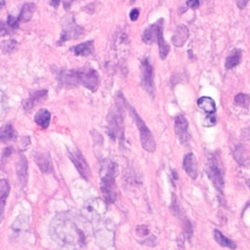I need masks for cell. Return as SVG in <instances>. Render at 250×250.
<instances>
[{
  "instance_id": "1",
  "label": "cell",
  "mask_w": 250,
  "mask_h": 250,
  "mask_svg": "<svg viewBox=\"0 0 250 250\" xmlns=\"http://www.w3.org/2000/svg\"><path fill=\"white\" fill-rule=\"evenodd\" d=\"M93 228L83 215L72 211L57 214L50 224V235L61 246L82 250L87 246Z\"/></svg>"
},
{
  "instance_id": "2",
  "label": "cell",
  "mask_w": 250,
  "mask_h": 250,
  "mask_svg": "<svg viewBox=\"0 0 250 250\" xmlns=\"http://www.w3.org/2000/svg\"><path fill=\"white\" fill-rule=\"evenodd\" d=\"M101 190L106 203H113L117 198V187L115 177L117 175L116 163L109 159H104L101 164Z\"/></svg>"
},
{
  "instance_id": "3",
  "label": "cell",
  "mask_w": 250,
  "mask_h": 250,
  "mask_svg": "<svg viewBox=\"0 0 250 250\" xmlns=\"http://www.w3.org/2000/svg\"><path fill=\"white\" fill-rule=\"evenodd\" d=\"M163 26L164 20L161 18L147 26L143 33V41L146 44L157 43L159 49V58L161 60H165L170 51V47L163 37Z\"/></svg>"
},
{
  "instance_id": "4",
  "label": "cell",
  "mask_w": 250,
  "mask_h": 250,
  "mask_svg": "<svg viewBox=\"0 0 250 250\" xmlns=\"http://www.w3.org/2000/svg\"><path fill=\"white\" fill-rule=\"evenodd\" d=\"M118 97L119 101L116 103V105L110 111L107 117V133L112 140H115L116 138L123 140V107L125 106L126 100L122 94Z\"/></svg>"
},
{
  "instance_id": "5",
  "label": "cell",
  "mask_w": 250,
  "mask_h": 250,
  "mask_svg": "<svg viewBox=\"0 0 250 250\" xmlns=\"http://www.w3.org/2000/svg\"><path fill=\"white\" fill-rule=\"evenodd\" d=\"M125 106L129 109V111H130L131 115L133 116L135 123L139 129L140 139H141V144H142L143 148L148 152H153L156 148V144H155L154 138H153L150 130L148 129V127L146 126L145 121L140 117V115L138 114L136 109L134 107H132L127 103V101L125 102Z\"/></svg>"
},
{
  "instance_id": "6",
  "label": "cell",
  "mask_w": 250,
  "mask_h": 250,
  "mask_svg": "<svg viewBox=\"0 0 250 250\" xmlns=\"http://www.w3.org/2000/svg\"><path fill=\"white\" fill-rule=\"evenodd\" d=\"M206 173L208 175V178L212 182L213 186L215 188L223 194L224 192V187H225V182H224V173L221 168V165L215 155H210L208 157V162H207V167H206Z\"/></svg>"
},
{
  "instance_id": "7",
  "label": "cell",
  "mask_w": 250,
  "mask_h": 250,
  "mask_svg": "<svg viewBox=\"0 0 250 250\" xmlns=\"http://www.w3.org/2000/svg\"><path fill=\"white\" fill-rule=\"evenodd\" d=\"M141 82L144 90L153 97L155 93L153 68L147 58H144L141 62Z\"/></svg>"
},
{
  "instance_id": "8",
  "label": "cell",
  "mask_w": 250,
  "mask_h": 250,
  "mask_svg": "<svg viewBox=\"0 0 250 250\" xmlns=\"http://www.w3.org/2000/svg\"><path fill=\"white\" fill-rule=\"evenodd\" d=\"M83 30H84V28L82 26L78 25L72 17L66 19V21L63 23L62 30L60 39L58 41V44L62 45L65 41H69V40L78 38L80 35L83 34Z\"/></svg>"
},
{
  "instance_id": "9",
  "label": "cell",
  "mask_w": 250,
  "mask_h": 250,
  "mask_svg": "<svg viewBox=\"0 0 250 250\" xmlns=\"http://www.w3.org/2000/svg\"><path fill=\"white\" fill-rule=\"evenodd\" d=\"M67 154H68V157L70 158V160L72 161V163L74 164V166L76 167L77 171L81 175V177L84 180L88 181L91 177V169H90L87 161L85 160L83 154L81 153V151L77 147L68 148Z\"/></svg>"
},
{
  "instance_id": "10",
  "label": "cell",
  "mask_w": 250,
  "mask_h": 250,
  "mask_svg": "<svg viewBox=\"0 0 250 250\" xmlns=\"http://www.w3.org/2000/svg\"><path fill=\"white\" fill-rule=\"evenodd\" d=\"M78 74L80 84L92 92L97 91L100 84V75L96 69L91 67L78 69Z\"/></svg>"
},
{
  "instance_id": "11",
  "label": "cell",
  "mask_w": 250,
  "mask_h": 250,
  "mask_svg": "<svg viewBox=\"0 0 250 250\" xmlns=\"http://www.w3.org/2000/svg\"><path fill=\"white\" fill-rule=\"evenodd\" d=\"M84 211L90 215V217L96 221L106 212V202L101 198H92L88 200L84 205Z\"/></svg>"
},
{
  "instance_id": "12",
  "label": "cell",
  "mask_w": 250,
  "mask_h": 250,
  "mask_svg": "<svg viewBox=\"0 0 250 250\" xmlns=\"http://www.w3.org/2000/svg\"><path fill=\"white\" fill-rule=\"evenodd\" d=\"M97 229L94 231V233L97 236V241L101 244L104 243V246H105V239L107 246L110 245L113 241V225H108L107 222H98L97 221Z\"/></svg>"
},
{
  "instance_id": "13",
  "label": "cell",
  "mask_w": 250,
  "mask_h": 250,
  "mask_svg": "<svg viewBox=\"0 0 250 250\" xmlns=\"http://www.w3.org/2000/svg\"><path fill=\"white\" fill-rule=\"evenodd\" d=\"M57 77L61 87L73 88L80 84L78 69H62L58 72Z\"/></svg>"
},
{
  "instance_id": "14",
  "label": "cell",
  "mask_w": 250,
  "mask_h": 250,
  "mask_svg": "<svg viewBox=\"0 0 250 250\" xmlns=\"http://www.w3.org/2000/svg\"><path fill=\"white\" fill-rule=\"evenodd\" d=\"M47 95H48V91L45 89L31 93L29 98L22 102V106H23L24 110L25 111L31 110L36 104L43 102L47 98Z\"/></svg>"
},
{
  "instance_id": "15",
  "label": "cell",
  "mask_w": 250,
  "mask_h": 250,
  "mask_svg": "<svg viewBox=\"0 0 250 250\" xmlns=\"http://www.w3.org/2000/svg\"><path fill=\"white\" fill-rule=\"evenodd\" d=\"M175 132L177 134V136L179 137L180 141L182 143H185L188 140V123L187 118L182 115L179 114L175 117Z\"/></svg>"
},
{
  "instance_id": "16",
  "label": "cell",
  "mask_w": 250,
  "mask_h": 250,
  "mask_svg": "<svg viewBox=\"0 0 250 250\" xmlns=\"http://www.w3.org/2000/svg\"><path fill=\"white\" fill-rule=\"evenodd\" d=\"M34 160L42 173H49L52 168V160L47 151H36L34 153Z\"/></svg>"
},
{
  "instance_id": "17",
  "label": "cell",
  "mask_w": 250,
  "mask_h": 250,
  "mask_svg": "<svg viewBox=\"0 0 250 250\" xmlns=\"http://www.w3.org/2000/svg\"><path fill=\"white\" fill-rule=\"evenodd\" d=\"M183 168L186 173L192 179L195 180L197 178V165L196 158L193 153L189 152L185 155L183 160Z\"/></svg>"
},
{
  "instance_id": "18",
  "label": "cell",
  "mask_w": 250,
  "mask_h": 250,
  "mask_svg": "<svg viewBox=\"0 0 250 250\" xmlns=\"http://www.w3.org/2000/svg\"><path fill=\"white\" fill-rule=\"evenodd\" d=\"M27 159L23 154H20L17 164H16V173L19 179V182L21 186H24L27 181Z\"/></svg>"
},
{
  "instance_id": "19",
  "label": "cell",
  "mask_w": 250,
  "mask_h": 250,
  "mask_svg": "<svg viewBox=\"0 0 250 250\" xmlns=\"http://www.w3.org/2000/svg\"><path fill=\"white\" fill-rule=\"evenodd\" d=\"M10 193V185L6 179H0V223L4 218L5 205Z\"/></svg>"
},
{
  "instance_id": "20",
  "label": "cell",
  "mask_w": 250,
  "mask_h": 250,
  "mask_svg": "<svg viewBox=\"0 0 250 250\" xmlns=\"http://www.w3.org/2000/svg\"><path fill=\"white\" fill-rule=\"evenodd\" d=\"M188 37V29L186 25L177 26L174 35L172 36V43L175 47H182Z\"/></svg>"
},
{
  "instance_id": "21",
  "label": "cell",
  "mask_w": 250,
  "mask_h": 250,
  "mask_svg": "<svg viewBox=\"0 0 250 250\" xmlns=\"http://www.w3.org/2000/svg\"><path fill=\"white\" fill-rule=\"evenodd\" d=\"M70 51L74 53L76 56H81V57H87L91 55L94 52V41L89 40L83 43H80L78 45L72 46L70 48Z\"/></svg>"
},
{
  "instance_id": "22",
  "label": "cell",
  "mask_w": 250,
  "mask_h": 250,
  "mask_svg": "<svg viewBox=\"0 0 250 250\" xmlns=\"http://www.w3.org/2000/svg\"><path fill=\"white\" fill-rule=\"evenodd\" d=\"M29 228V220L26 215H20L11 226L13 233L19 235L20 233L26 231Z\"/></svg>"
},
{
  "instance_id": "23",
  "label": "cell",
  "mask_w": 250,
  "mask_h": 250,
  "mask_svg": "<svg viewBox=\"0 0 250 250\" xmlns=\"http://www.w3.org/2000/svg\"><path fill=\"white\" fill-rule=\"evenodd\" d=\"M34 122L43 129L47 128L51 122V112L47 108L39 109L34 115Z\"/></svg>"
},
{
  "instance_id": "24",
  "label": "cell",
  "mask_w": 250,
  "mask_h": 250,
  "mask_svg": "<svg viewBox=\"0 0 250 250\" xmlns=\"http://www.w3.org/2000/svg\"><path fill=\"white\" fill-rule=\"evenodd\" d=\"M36 10V5L34 3H25L21 7V10L19 14V17L17 18L19 22H26L28 21L31 18L33 13Z\"/></svg>"
},
{
  "instance_id": "25",
  "label": "cell",
  "mask_w": 250,
  "mask_h": 250,
  "mask_svg": "<svg viewBox=\"0 0 250 250\" xmlns=\"http://www.w3.org/2000/svg\"><path fill=\"white\" fill-rule=\"evenodd\" d=\"M197 105L199 108H201L206 113H215L216 111V104L215 101L207 96L200 97L197 100Z\"/></svg>"
},
{
  "instance_id": "26",
  "label": "cell",
  "mask_w": 250,
  "mask_h": 250,
  "mask_svg": "<svg viewBox=\"0 0 250 250\" xmlns=\"http://www.w3.org/2000/svg\"><path fill=\"white\" fill-rule=\"evenodd\" d=\"M242 59V52L239 49H235L234 51H232L226 59V62H225V67L227 69H231L233 67H235L236 65H238L241 62Z\"/></svg>"
},
{
  "instance_id": "27",
  "label": "cell",
  "mask_w": 250,
  "mask_h": 250,
  "mask_svg": "<svg viewBox=\"0 0 250 250\" xmlns=\"http://www.w3.org/2000/svg\"><path fill=\"white\" fill-rule=\"evenodd\" d=\"M213 235H214V239L217 241V243L223 247H228L229 249H235L236 248V244L229 238H228L227 236H225L219 229H214L213 230Z\"/></svg>"
},
{
  "instance_id": "28",
  "label": "cell",
  "mask_w": 250,
  "mask_h": 250,
  "mask_svg": "<svg viewBox=\"0 0 250 250\" xmlns=\"http://www.w3.org/2000/svg\"><path fill=\"white\" fill-rule=\"evenodd\" d=\"M17 137L16 131L11 123H7L6 125L0 128V142H8L15 140Z\"/></svg>"
},
{
  "instance_id": "29",
  "label": "cell",
  "mask_w": 250,
  "mask_h": 250,
  "mask_svg": "<svg viewBox=\"0 0 250 250\" xmlns=\"http://www.w3.org/2000/svg\"><path fill=\"white\" fill-rule=\"evenodd\" d=\"M9 104H8V99L7 96L3 91L0 90V121H2L8 112Z\"/></svg>"
},
{
  "instance_id": "30",
  "label": "cell",
  "mask_w": 250,
  "mask_h": 250,
  "mask_svg": "<svg viewBox=\"0 0 250 250\" xmlns=\"http://www.w3.org/2000/svg\"><path fill=\"white\" fill-rule=\"evenodd\" d=\"M234 104L240 107L248 108L250 104V96L244 93H239L234 97Z\"/></svg>"
},
{
  "instance_id": "31",
  "label": "cell",
  "mask_w": 250,
  "mask_h": 250,
  "mask_svg": "<svg viewBox=\"0 0 250 250\" xmlns=\"http://www.w3.org/2000/svg\"><path fill=\"white\" fill-rule=\"evenodd\" d=\"M18 47V42L14 39H10L8 41H5L3 44H2V51L6 54H10L12 52H14Z\"/></svg>"
},
{
  "instance_id": "32",
  "label": "cell",
  "mask_w": 250,
  "mask_h": 250,
  "mask_svg": "<svg viewBox=\"0 0 250 250\" xmlns=\"http://www.w3.org/2000/svg\"><path fill=\"white\" fill-rule=\"evenodd\" d=\"M13 28L8 24L7 21H0V36H6L13 32Z\"/></svg>"
},
{
  "instance_id": "33",
  "label": "cell",
  "mask_w": 250,
  "mask_h": 250,
  "mask_svg": "<svg viewBox=\"0 0 250 250\" xmlns=\"http://www.w3.org/2000/svg\"><path fill=\"white\" fill-rule=\"evenodd\" d=\"M217 123V118H216V115L215 113H209L207 114V116L205 117L204 121H203V125L205 127H212V126H215Z\"/></svg>"
},
{
  "instance_id": "34",
  "label": "cell",
  "mask_w": 250,
  "mask_h": 250,
  "mask_svg": "<svg viewBox=\"0 0 250 250\" xmlns=\"http://www.w3.org/2000/svg\"><path fill=\"white\" fill-rule=\"evenodd\" d=\"M136 232L138 235L140 236H145V235H147L148 234V229L146 228V226H138L136 228Z\"/></svg>"
},
{
  "instance_id": "35",
  "label": "cell",
  "mask_w": 250,
  "mask_h": 250,
  "mask_svg": "<svg viewBox=\"0 0 250 250\" xmlns=\"http://www.w3.org/2000/svg\"><path fill=\"white\" fill-rule=\"evenodd\" d=\"M139 16H140V10H139L138 8H134L133 10H131V12H130V14H129V18H130V20L133 21H137L138 18H139Z\"/></svg>"
},
{
  "instance_id": "36",
  "label": "cell",
  "mask_w": 250,
  "mask_h": 250,
  "mask_svg": "<svg viewBox=\"0 0 250 250\" xmlns=\"http://www.w3.org/2000/svg\"><path fill=\"white\" fill-rule=\"evenodd\" d=\"M199 5H200L199 0H188L187 1V6L191 9H197L199 7Z\"/></svg>"
},
{
  "instance_id": "37",
  "label": "cell",
  "mask_w": 250,
  "mask_h": 250,
  "mask_svg": "<svg viewBox=\"0 0 250 250\" xmlns=\"http://www.w3.org/2000/svg\"><path fill=\"white\" fill-rule=\"evenodd\" d=\"M13 152V147H11V146H8V147H6V148H4V150H3V154H2V158H7V157H9V155L11 154Z\"/></svg>"
},
{
  "instance_id": "38",
  "label": "cell",
  "mask_w": 250,
  "mask_h": 250,
  "mask_svg": "<svg viewBox=\"0 0 250 250\" xmlns=\"http://www.w3.org/2000/svg\"><path fill=\"white\" fill-rule=\"evenodd\" d=\"M249 0H236V5L239 9H244L248 4Z\"/></svg>"
},
{
  "instance_id": "39",
  "label": "cell",
  "mask_w": 250,
  "mask_h": 250,
  "mask_svg": "<svg viewBox=\"0 0 250 250\" xmlns=\"http://www.w3.org/2000/svg\"><path fill=\"white\" fill-rule=\"evenodd\" d=\"M178 249L179 250H185V246H184V239L181 237L180 240H178Z\"/></svg>"
},
{
  "instance_id": "40",
  "label": "cell",
  "mask_w": 250,
  "mask_h": 250,
  "mask_svg": "<svg viewBox=\"0 0 250 250\" xmlns=\"http://www.w3.org/2000/svg\"><path fill=\"white\" fill-rule=\"evenodd\" d=\"M61 0H50V5L53 6L54 8H58Z\"/></svg>"
},
{
  "instance_id": "41",
  "label": "cell",
  "mask_w": 250,
  "mask_h": 250,
  "mask_svg": "<svg viewBox=\"0 0 250 250\" xmlns=\"http://www.w3.org/2000/svg\"><path fill=\"white\" fill-rule=\"evenodd\" d=\"M5 5H6V2L4 0H0V10H2Z\"/></svg>"
},
{
  "instance_id": "42",
  "label": "cell",
  "mask_w": 250,
  "mask_h": 250,
  "mask_svg": "<svg viewBox=\"0 0 250 250\" xmlns=\"http://www.w3.org/2000/svg\"><path fill=\"white\" fill-rule=\"evenodd\" d=\"M246 184H247V186H248V187H249V188H250V179L246 181Z\"/></svg>"
}]
</instances>
